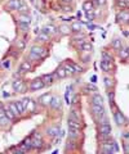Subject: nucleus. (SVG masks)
I'll list each match as a JSON object with an SVG mask.
<instances>
[{
    "mask_svg": "<svg viewBox=\"0 0 129 154\" xmlns=\"http://www.w3.org/2000/svg\"><path fill=\"white\" fill-rule=\"evenodd\" d=\"M46 56V50L44 48L39 45H34L32 48L30 49V59H34V60H39L40 58H44Z\"/></svg>",
    "mask_w": 129,
    "mask_h": 154,
    "instance_id": "f257e3e1",
    "label": "nucleus"
},
{
    "mask_svg": "<svg viewBox=\"0 0 129 154\" xmlns=\"http://www.w3.org/2000/svg\"><path fill=\"white\" fill-rule=\"evenodd\" d=\"M119 150V146L118 144L115 143L114 140H111L110 139H107V140L102 141V151L106 154H112L114 151H118Z\"/></svg>",
    "mask_w": 129,
    "mask_h": 154,
    "instance_id": "f03ea898",
    "label": "nucleus"
},
{
    "mask_svg": "<svg viewBox=\"0 0 129 154\" xmlns=\"http://www.w3.org/2000/svg\"><path fill=\"white\" fill-rule=\"evenodd\" d=\"M90 109H92V113L94 114V117L98 118V119H101V118L105 116V109H103V105H94V104H92Z\"/></svg>",
    "mask_w": 129,
    "mask_h": 154,
    "instance_id": "7ed1b4c3",
    "label": "nucleus"
},
{
    "mask_svg": "<svg viewBox=\"0 0 129 154\" xmlns=\"http://www.w3.org/2000/svg\"><path fill=\"white\" fill-rule=\"evenodd\" d=\"M114 118H115V122L118 123L119 126H125L126 125V118L120 110H116V112L114 113Z\"/></svg>",
    "mask_w": 129,
    "mask_h": 154,
    "instance_id": "20e7f679",
    "label": "nucleus"
},
{
    "mask_svg": "<svg viewBox=\"0 0 129 154\" xmlns=\"http://www.w3.org/2000/svg\"><path fill=\"white\" fill-rule=\"evenodd\" d=\"M44 86H45V85H44V82L41 81V78H35V80H32V81L30 82V90L31 91L40 90V89H43Z\"/></svg>",
    "mask_w": 129,
    "mask_h": 154,
    "instance_id": "39448f33",
    "label": "nucleus"
},
{
    "mask_svg": "<svg viewBox=\"0 0 129 154\" xmlns=\"http://www.w3.org/2000/svg\"><path fill=\"white\" fill-rule=\"evenodd\" d=\"M129 19V14H128V10L126 9H121L120 12L116 14V21H118L119 23H126Z\"/></svg>",
    "mask_w": 129,
    "mask_h": 154,
    "instance_id": "423d86ee",
    "label": "nucleus"
},
{
    "mask_svg": "<svg viewBox=\"0 0 129 154\" xmlns=\"http://www.w3.org/2000/svg\"><path fill=\"white\" fill-rule=\"evenodd\" d=\"M98 130H99V136H110L111 135V126L107 122L102 123Z\"/></svg>",
    "mask_w": 129,
    "mask_h": 154,
    "instance_id": "0eeeda50",
    "label": "nucleus"
},
{
    "mask_svg": "<svg viewBox=\"0 0 129 154\" xmlns=\"http://www.w3.org/2000/svg\"><path fill=\"white\" fill-rule=\"evenodd\" d=\"M52 98H53V95H52L50 92H45V94H43L41 96H39L38 102L40 103L41 105H49V104H50Z\"/></svg>",
    "mask_w": 129,
    "mask_h": 154,
    "instance_id": "6e6552de",
    "label": "nucleus"
},
{
    "mask_svg": "<svg viewBox=\"0 0 129 154\" xmlns=\"http://www.w3.org/2000/svg\"><path fill=\"white\" fill-rule=\"evenodd\" d=\"M31 146H32V149H36V150L43 148V140H41V137L32 136L31 137Z\"/></svg>",
    "mask_w": 129,
    "mask_h": 154,
    "instance_id": "1a4fd4ad",
    "label": "nucleus"
},
{
    "mask_svg": "<svg viewBox=\"0 0 129 154\" xmlns=\"http://www.w3.org/2000/svg\"><path fill=\"white\" fill-rule=\"evenodd\" d=\"M13 90H14V91H18V92L25 91L26 90L25 82H23L22 80H15V81L13 82Z\"/></svg>",
    "mask_w": 129,
    "mask_h": 154,
    "instance_id": "9d476101",
    "label": "nucleus"
},
{
    "mask_svg": "<svg viewBox=\"0 0 129 154\" xmlns=\"http://www.w3.org/2000/svg\"><path fill=\"white\" fill-rule=\"evenodd\" d=\"M22 4H23L22 0H9L8 4H7V7L9 8V9H12V10H18Z\"/></svg>",
    "mask_w": 129,
    "mask_h": 154,
    "instance_id": "9b49d317",
    "label": "nucleus"
},
{
    "mask_svg": "<svg viewBox=\"0 0 129 154\" xmlns=\"http://www.w3.org/2000/svg\"><path fill=\"white\" fill-rule=\"evenodd\" d=\"M31 69H32L31 63L28 60H25V62H22L21 66H19V73H27V72H30Z\"/></svg>",
    "mask_w": 129,
    "mask_h": 154,
    "instance_id": "f8f14e48",
    "label": "nucleus"
},
{
    "mask_svg": "<svg viewBox=\"0 0 129 154\" xmlns=\"http://www.w3.org/2000/svg\"><path fill=\"white\" fill-rule=\"evenodd\" d=\"M101 68L103 69L105 72H110L111 69H112V62H108V60H105V59H102L99 63Z\"/></svg>",
    "mask_w": 129,
    "mask_h": 154,
    "instance_id": "ddd939ff",
    "label": "nucleus"
},
{
    "mask_svg": "<svg viewBox=\"0 0 129 154\" xmlns=\"http://www.w3.org/2000/svg\"><path fill=\"white\" fill-rule=\"evenodd\" d=\"M46 135L50 136V137H56V136H59V128L56 127V126H52L46 130Z\"/></svg>",
    "mask_w": 129,
    "mask_h": 154,
    "instance_id": "4468645a",
    "label": "nucleus"
},
{
    "mask_svg": "<svg viewBox=\"0 0 129 154\" xmlns=\"http://www.w3.org/2000/svg\"><path fill=\"white\" fill-rule=\"evenodd\" d=\"M41 78V81L44 82V85H52L54 82V77H53V74H43V76L40 77Z\"/></svg>",
    "mask_w": 129,
    "mask_h": 154,
    "instance_id": "2eb2a0df",
    "label": "nucleus"
},
{
    "mask_svg": "<svg viewBox=\"0 0 129 154\" xmlns=\"http://www.w3.org/2000/svg\"><path fill=\"white\" fill-rule=\"evenodd\" d=\"M80 121H77V119H75V118H71L70 117L69 118V127L70 128H77V130H80L81 128V125H80Z\"/></svg>",
    "mask_w": 129,
    "mask_h": 154,
    "instance_id": "dca6fc26",
    "label": "nucleus"
},
{
    "mask_svg": "<svg viewBox=\"0 0 129 154\" xmlns=\"http://www.w3.org/2000/svg\"><path fill=\"white\" fill-rule=\"evenodd\" d=\"M35 109H36V103L34 102L32 99H30V98H28L27 104H26V110H28L30 113H34V112H35Z\"/></svg>",
    "mask_w": 129,
    "mask_h": 154,
    "instance_id": "f3484780",
    "label": "nucleus"
},
{
    "mask_svg": "<svg viewBox=\"0 0 129 154\" xmlns=\"http://www.w3.org/2000/svg\"><path fill=\"white\" fill-rule=\"evenodd\" d=\"M92 104L94 105H103V98L99 94H94L92 96Z\"/></svg>",
    "mask_w": 129,
    "mask_h": 154,
    "instance_id": "a211bd4d",
    "label": "nucleus"
},
{
    "mask_svg": "<svg viewBox=\"0 0 129 154\" xmlns=\"http://www.w3.org/2000/svg\"><path fill=\"white\" fill-rule=\"evenodd\" d=\"M49 105H50L52 108H54V109H58V108H61V99H59L58 96H53Z\"/></svg>",
    "mask_w": 129,
    "mask_h": 154,
    "instance_id": "6ab92c4d",
    "label": "nucleus"
},
{
    "mask_svg": "<svg viewBox=\"0 0 129 154\" xmlns=\"http://www.w3.org/2000/svg\"><path fill=\"white\" fill-rule=\"evenodd\" d=\"M69 135H70V137L71 139H76V137H79V136L81 135V131L77 130V128H70L69 127Z\"/></svg>",
    "mask_w": 129,
    "mask_h": 154,
    "instance_id": "aec40b11",
    "label": "nucleus"
},
{
    "mask_svg": "<svg viewBox=\"0 0 129 154\" xmlns=\"http://www.w3.org/2000/svg\"><path fill=\"white\" fill-rule=\"evenodd\" d=\"M18 22H22V23H27V25H30V23H31L30 14H19V17H18Z\"/></svg>",
    "mask_w": 129,
    "mask_h": 154,
    "instance_id": "412c9836",
    "label": "nucleus"
},
{
    "mask_svg": "<svg viewBox=\"0 0 129 154\" xmlns=\"http://www.w3.org/2000/svg\"><path fill=\"white\" fill-rule=\"evenodd\" d=\"M56 76H57V78H64V77H67L66 69H64L63 67H59V68L56 71Z\"/></svg>",
    "mask_w": 129,
    "mask_h": 154,
    "instance_id": "4be33fe9",
    "label": "nucleus"
},
{
    "mask_svg": "<svg viewBox=\"0 0 129 154\" xmlns=\"http://www.w3.org/2000/svg\"><path fill=\"white\" fill-rule=\"evenodd\" d=\"M79 46H80V49H81V50H84V51H92V49H93L92 44L88 42V41H83V42L80 44Z\"/></svg>",
    "mask_w": 129,
    "mask_h": 154,
    "instance_id": "5701e85b",
    "label": "nucleus"
},
{
    "mask_svg": "<svg viewBox=\"0 0 129 154\" xmlns=\"http://www.w3.org/2000/svg\"><path fill=\"white\" fill-rule=\"evenodd\" d=\"M69 64L72 67V69H74L75 73H81V72L84 71V69H83V67H80L79 64H76L75 62H71V60H70V62H69Z\"/></svg>",
    "mask_w": 129,
    "mask_h": 154,
    "instance_id": "b1692460",
    "label": "nucleus"
},
{
    "mask_svg": "<svg viewBox=\"0 0 129 154\" xmlns=\"http://www.w3.org/2000/svg\"><path fill=\"white\" fill-rule=\"evenodd\" d=\"M119 55H120L121 59H126V56H128V46H121L119 49Z\"/></svg>",
    "mask_w": 129,
    "mask_h": 154,
    "instance_id": "393cba45",
    "label": "nucleus"
},
{
    "mask_svg": "<svg viewBox=\"0 0 129 154\" xmlns=\"http://www.w3.org/2000/svg\"><path fill=\"white\" fill-rule=\"evenodd\" d=\"M59 32H61L62 35H69V33L71 32V27L67 25H61L59 26Z\"/></svg>",
    "mask_w": 129,
    "mask_h": 154,
    "instance_id": "a878e982",
    "label": "nucleus"
},
{
    "mask_svg": "<svg viewBox=\"0 0 129 154\" xmlns=\"http://www.w3.org/2000/svg\"><path fill=\"white\" fill-rule=\"evenodd\" d=\"M83 8H84L85 12H93V1H90V0H87V1H84V4H83Z\"/></svg>",
    "mask_w": 129,
    "mask_h": 154,
    "instance_id": "bb28decb",
    "label": "nucleus"
},
{
    "mask_svg": "<svg viewBox=\"0 0 129 154\" xmlns=\"http://www.w3.org/2000/svg\"><path fill=\"white\" fill-rule=\"evenodd\" d=\"M8 108H9V110L15 116V117H17V116H21L19 112H18V109H17V107H15L14 102H13V103H9V104H8Z\"/></svg>",
    "mask_w": 129,
    "mask_h": 154,
    "instance_id": "cd10ccee",
    "label": "nucleus"
},
{
    "mask_svg": "<svg viewBox=\"0 0 129 154\" xmlns=\"http://www.w3.org/2000/svg\"><path fill=\"white\" fill-rule=\"evenodd\" d=\"M81 31V23L77 21V22H75V23H72V26H71V32H80Z\"/></svg>",
    "mask_w": 129,
    "mask_h": 154,
    "instance_id": "c85d7f7f",
    "label": "nucleus"
},
{
    "mask_svg": "<svg viewBox=\"0 0 129 154\" xmlns=\"http://www.w3.org/2000/svg\"><path fill=\"white\" fill-rule=\"evenodd\" d=\"M43 31H44L45 33H48V35H50V33H56V32H57V28L54 27L53 25H49V26H46V27L44 28Z\"/></svg>",
    "mask_w": 129,
    "mask_h": 154,
    "instance_id": "c756f323",
    "label": "nucleus"
},
{
    "mask_svg": "<svg viewBox=\"0 0 129 154\" xmlns=\"http://www.w3.org/2000/svg\"><path fill=\"white\" fill-rule=\"evenodd\" d=\"M70 117L75 118V119H77V121H80V112L77 109H75V108H72L71 112H70Z\"/></svg>",
    "mask_w": 129,
    "mask_h": 154,
    "instance_id": "7c9ffc66",
    "label": "nucleus"
},
{
    "mask_svg": "<svg viewBox=\"0 0 129 154\" xmlns=\"http://www.w3.org/2000/svg\"><path fill=\"white\" fill-rule=\"evenodd\" d=\"M85 91H92V92H97L98 91V89H97V86H95L94 84H88L87 86H85Z\"/></svg>",
    "mask_w": 129,
    "mask_h": 154,
    "instance_id": "2f4dec72",
    "label": "nucleus"
},
{
    "mask_svg": "<svg viewBox=\"0 0 129 154\" xmlns=\"http://www.w3.org/2000/svg\"><path fill=\"white\" fill-rule=\"evenodd\" d=\"M14 104H15V107H17V109H18V112H19V114L22 116L23 113L26 112V110H25V108H23V105H22V103H21V100H18V102H14Z\"/></svg>",
    "mask_w": 129,
    "mask_h": 154,
    "instance_id": "473e14b6",
    "label": "nucleus"
},
{
    "mask_svg": "<svg viewBox=\"0 0 129 154\" xmlns=\"http://www.w3.org/2000/svg\"><path fill=\"white\" fill-rule=\"evenodd\" d=\"M18 27H19L23 32H28V31H30V25H27V23L18 22Z\"/></svg>",
    "mask_w": 129,
    "mask_h": 154,
    "instance_id": "72a5a7b5",
    "label": "nucleus"
},
{
    "mask_svg": "<svg viewBox=\"0 0 129 154\" xmlns=\"http://www.w3.org/2000/svg\"><path fill=\"white\" fill-rule=\"evenodd\" d=\"M49 38V35L48 33H45L44 31H41V32H39L38 35V40H43V41H48Z\"/></svg>",
    "mask_w": 129,
    "mask_h": 154,
    "instance_id": "f704fd0d",
    "label": "nucleus"
},
{
    "mask_svg": "<svg viewBox=\"0 0 129 154\" xmlns=\"http://www.w3.org/2000/svg\"><path fill=\"white\" fill-rule=\"evenodd\" d=\"M18 12L21 13V14H30V9H28L27 7H26L25 4H22L19 7V9H18Z\"/></svg>",
    "mask_w": 129,
    "mask_h": 154,
    "instance_id": "c9c22d12",
    "label": "nucleus"
},
{
    "mask_svg": "<svg viewBox=\"0 0 129 154\" xmlns=\"http://www.w3.org/2000/svg\"><path fill=\"white\" fill-rule=\"evenodd\" d=\"M4 112H5V116H7V118L8 119H10V121H13L15 118V116L13 114L12 112L9 110V108H4Z\"/></svg>",
    "mask_w": 129,
    "mask_h": 154,
    "instance_id": "e433bc0d",
    "label": "nucleus"
},
{
    "mask_svg": "<svg viewBox=\"0 0 129 154\" xmlns=\"http://www.w3.org/2000/svg\"><path fill=\"white\" fill-rule=\"evenodd\" d=\"M118 5L121 9H128V0H118Z\"/></svg>",
    "mask_w": 129,
    "mask_h": 154,
    "instance_id": "4c0bfd02",
    "label": "nucleus"
},
{
    "mask_svg": "<svg viewBox=\"0 0 129 154\" xmlns=\"http://www.w3.org/2000/svg\"><path fill=\"white\" fill-rule=\"evenodd\" d=\"M112 46H114L115 49H118V50H119V49H120L121 46H123V42H121V40H119V38H115V40L112 41Z\"/></svg>",
    "mask_w": 129,
    "mask_h": 154,
    "instance_id": "58836bf2",
    "label": "nucleus"
},
{
    "mask_svg": "<svg viewBox=\"0 0 129 154\" xmlns=\"http://www.w3.org/2000/svg\"><path fill=\"white\" fill-rule=\"evenodd\" d=\"M63 68L66 69V72H67V76H69V74H72V73H75V72H74V69H72V67H71V66H70V64H69V62H67V63H64Z\"/></svg>",
    "mask_w": 129,
    "mask_h": 154,
    "instance_id": "ea45409f",
    "label": "nucleus"
},
{
    "mask_svg": "<svg viewBox=\"0 0 129 154\" xmlns=\"http://www.w3.org/2000/svg\"><path fill=\"white\" fill-rule=\"evenodd\" d=\"M105 86L107 87V89H110V87L114 86V81L110 78V77H106L105 78Z\"/></svg>",
    "mask_w": 129,
    "mask_h": 154,
    "instance_id": "a19ab883",
    "label": "nucleus"
},
{
    "mask_svg": "<svg viewBox=\"0 0 129 154\" xmlns=\"http://www.w3.org/2000/svg\"><path fill=\"white\" fill-rule=\"evenodd\" d=\"M17 48L19 49V50H22V49L25 48V41H23V40H18L17 41Z\"/></svg>",
    "mask_w": 129,
    "mask_h": 154,
    "instance_id": "79ce46f5",
    "label": "nucleus"
},
{
    "mask_svg": "<svg viewBox=\"0 0 129 154\" xmlns=\"http://www.w3.org/2000/svg\"><path fill=\"white\" fill-rule=\"evenodd\" d=\"M3 67H4V68L5 69H7V68H10V60H9V59H5V60H3Z\"/></svg>",
    "mask_w": 129,
    "mask_h": 154,
    "instance_id": "37998d69",
    "label": "nucleus"
},
{
    "mask_svg": "<svg viewBox=\"0 0 129 154\" xmlns=\"http://www.w3.org/2000/svg\"><path fill=\"white\" fill-rule=\"evenodd\" d=\"M102 55H103V59H105V60H108V62H112V58H111V56H110V55H108V54H107V53H106V51H103V54H102Z\"/></svg>",
    "mask_w": 129,
    "mask_h": 154,
    "instance_id": "c03bdc74",
    "label": "nucleus"
},
{
    "mask_svg": "<svg viewBox=\"0 0 129 154\" xmlns=\"http://www.w3.org/2000/svg\"><path fill=\"white\" fill-rule=\"evenodd\" d=\"M87 17H88V19L93 21V18H94V15H93V12H87Z\"/></svg>",
    "mask_w": 129,
    "mask_h": 154,
    "instance_id": "a18cd8bd",
    "label": "nucleus"
},
{
    "mask_svg": "<svg viewBox=\"0 0 129 154\" xmlns=\"http://www.w3.org/2000/svg\"><path fill=\"white\" fill-rule=\"evenodd\" d=\"M108 99H110V103H114V92H108Z\"/></svg>",
    "mask_w": 129,
    "mask_h": 154,
    "instance_id": "49530a36",
    "label": "nucleus"
},
{
    "mask_svg": "<svg viewBox=\"0 0 129 154\" xmlns=\"http://www.w3.org/2000/svg\"><path fill=\"white\" fill-rule=\"evenodd\" d=\"M95 3H98L99 5H105L106 4V0H95Z\"/></svg>",
    "mask_w": 129,
    "mask_h": 154,
    "instance_id": "de8ad7c7",
    "label": "nucleus"
},
{
    "mask_svg": "<svg viewBox=\"0 0 129 154\" xmlns=\"http://www.w3.org/2000/svg\"><path fill=\"white\" fill-rule=\"evenodd\" d=\"M63 9H64V12H71V8L70 7H63Z\"/></svg>",
    "mask_w": 129,
    "mask_h": 154,
    "instance_id": "09e8293b",
    "label": "nucleus"
},
{
    "mask_svg": "<svg viewBox=\"0 0 129 154\" xmlns=\"http://www.w3.org/2000/svg\"><path fill=\"white\" fill-rule=\"evenodd\" d=\"M61 1H62V3H71L72 0H61Z\"/></svg>",
    "mask_w": 129,
    "mask_h": 154,
    "instance_id": "8fccbe9b",
    "label": "nucleus"
},
{
    "mask_svg": "<svg viewBox=\"0 0 129 154\" xmlns=\"http://www.w3.org/2000/svg\"><path fill=\"white\" fill-rule=\"evenodd\" d=\"M3 95H4V98H8V96H9V94H8V92H4Z\"/></svg>",
    "mask_w": 129,
    "mask_h": 154,
    "instance_id": "3c124183",
    "label": "nucleus"
},
{
    "mask_svg": "<svg viewBox=\"0 0 129 154\" xmlns=\"http://www.w3.org/2000/svg\"><path fill=\"white\" fill-rule=\"evenodd\" d=\"M31 1H36V0H31Z\"/></svg>",
    "mask_w": 129,
    "mask_h": 154,
    "instance_id": "603ef678",
    "label": "nucleus"
}]
</instances>
